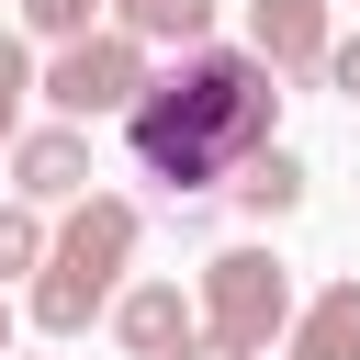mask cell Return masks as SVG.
<instances>
[{
	"label": "cell",
	"instance_id": "e0dca14e",
	"mask_svg": "<svg viewBox=\"0 0 360 360\" xmlns=\"http://www.w3.org/2000/svg\"><path fill=\"white\" fill-rule=\"evenodd\" d=\"M326 11H338V0H326Z\"/></svg>",
	"mask_w": 360,
	"mask_h": 360
},
{
	"label": "cell",
	"instance_id": "2e32d148",
	"mask_svg": "<svg viewBox=\"0 0 360 360\" xmlns=\"http://www.w3.org/2000/svg\"><path fill=\"white\" fill-rule=\"evenodd\" d=\"M0 360H11V292H0Z\"/></svg>",
	"mask_w": 360,
	"mask_h": 360
},
{
	"label": "cell",
	"instance_id": "ba28073f",
	"mask_svg": "<svg viewBox=\"0 0 360 360\" xmlns=\"http://www.w3.org/2000/svg\"><path fill=\"white\" fill-rule=\"evenodd\" d=\"M281 349H292V360H360V270H349V281H326L315 304H292Z\"/></svg>",
	"mask_w": 360,
	"mask_h": 360
},
{
	"label": "cell",
	"instance_id": "277c9868",
	"mask_svg": "<svg viewBox=\"0 0 360 360\" xmlns=\"http://www.w3.org/2000/svg\"><path fill=\"white\" fill-rule=\"evenodd\" d=\"M146 79H158V68H146V45H135V34H112V22H101V34H79V45H56V56L34 68V90H45V112H56V124H124V112L146 101Z\"/></svg>",
	"mask_w": 360,
	"mask_h": 360
},
{
	"label": "cell",
	"instance_id": "7a4b0ae2",
	"mask_svg": "<svg viewBox=\"0 0 360 360\" xmlns=\"http://www.w3.org/2000/svg\"><path fill=\"white\" fill-rule=\"evenodd\" d=\"M135 248H146V214H135L124 191L68 202V214H56V236H45V270L22 281V315H34L45 338H79V326H90V315H112V292L135 281Z\"/></svg>",
	"mask_w": 360,
	"mask_h": 360
},
{
	"label": "cell",
	"instance_id": "52a82bcc",
	"mask_svg": "<svg viewBox=\"0 0 360 360\" xmlns=\"http://www.w3.org/2000/svg\"><path fill=\"white\" fill-rule=\"evenodd\" d=\"M112 338H124V360H169V349H191L202 326H191V292H180V281H124V292H112Z\"/></svg>",
	"mask_w": 360,
	"mask_h": 360
},
{
	"label": "cell",
	"instance_id": "5bb4252c",
	"mask_svg": "<svg viewBox=\"0 0 360 360\" xmlns=\"http://www.w3.org/2000/svg\"><path fill=\"white\" fill-rule=\"evenodd\" d=\"M315 79H326V90H338V101H360V34H338V45H326V68H315Z\"/></svg>",
	"mask_w": 360,
	"mask_h": 360
},
{
	"label": "cell",
	"instance_id": "7c38bea8",
	"mask_svg": "<svg viewBox=\"0 0 360 360\" xmlns=\"http://www.w3.org/2000/svg\"><path fill=\"white\" fill-rule=\"evenodd\" d=\"M101 11L112 0H22V34L34 45H79V34H101Z\"/></svg>",
	"mask_w": 360,
	"mask_h": 360
},
{
	"label": "cell",
	"instance_id": "6da1fadb",
	"mask_svg": "<svg viewBox=\"0 0 360 360\" xmlns=\"http://www.w3.org/2000/svg\"><path fill=\"white\" fill-rule=\"evenodd\" d=\"M124 146L169 202H202L259 146H281V79L248 45H191L169 79H146V101L124 112Z\"/></svg>",
	"mask_w": 360,
	"mask_h": 360
},
{
	"label": "cell",
	"instance_id": "8992f818",
	"mask_svg": "<svg viewBox=\"0 0 360 360\" xmlns=\"http://www.w3.org/2000/svg\"><path fill=\"white\" fill-rule=\"evenodd\" d=\"M326 45H338V11L326 0H248V56L270 79H315Z\"/></svg>",
	"mask_w": 360,
	"mask_h": 360
},
{
	"label": "cell",
	"instance_id": "ac0fdd59",
	"mask_svg": "<svg viewBox=\"0 0 360 360\" xmlns=\"http://www.w3.org/2000/svg\"><path fill=\"white\" fill-rule=\"evenodd\" d=\"M11 360H22V349H11Z\"/></svg>",
	"mask_w": 360,
	"mask_h": 360
},
{
	"label": "cell",
	"instance_id": "30bf717a",
	"mask_svg": "<svg viewBox=\"0 0 360 360\" xmlns=\"http://www.w3.org/2000/svg\"><path fill=\"white\" fill-rule=\"evenodd\" d=\"M112 34H135V45H214V0H112Z\"/></svg>",
	"mask_w": 360,
	"mask_h": 360
},
{
	"label": "cell",
	"instance_id": "4fadbf2b",
	"mask_svg": "<svg viewBox=\"0 0 360 360\" xmlns=\"http://www.w3.org/2000/svg\"><path fill=\"white\" fill-rule=\"evenodd\" d=\"M22 101H34V45H22V34H0V146L22 135Z\"/></svg>",
	"mask_w": 360,
	"mask_h": 360
},
{
	"label": "cell",
	"instance_id": "8fae6325",
	"mask_svg": "<svg viewBox=\"0 0 360 360\" xmlns=\"http://www.w3.org/2000/svg\"><path fill=\"white\" fill-rule=\"evenodd\" d=\"M45 236H56V225H45L34 202H0V281H34V270H45Z\"/></svg>",
	"mask_w": 360,
	"mask_h": 360
},
{
	"label": "cell",
	"instance_id": "5b68a950",
	"mask_svg": "<svg viewBox=\"0 0 360 360\" xmlns=\"http://www.w3.org/2000/svg\"><path fill=\"white\" fill-rule=\"evenodd\" d=\"M0 158H11V202H34V214L90 202V180H101V169H90V124H56V112H45V124H22Z\"/></svg>",
	"mask_w": 360,
	"mask_h": 360
},
{
	"label": "cell",
	"instance_id": "3957f363",
	"mask_svg": "<svg viewBox=\"0 0 360 360\" xmlns=\"http://www.w3.org/2000/svg\"><path fill=\"white\" fill-rule=\"evenodd\" d=\"M191 326H202L225 360H270L281 326H292V270H281V248H214L202 281H191Z\"/></svg>",
	"mask_w": 360,
	"mask_h": 360
},
{
	"label": "cell",
	"instance_id": "9a60e30c",
	"mask_svg": "<svg viewBox=\"0 0 360 360\" xmlns=\"http://www.w3.org/2000/svg\"><path fill=\"white\" fill-rule=\"evenodd\" d=\"M169 360H225V349H214V338H191V349H169Z\"/></svg>",
	"mask_w": 360,
	"mask_h": 360
},
{
	"label": "cell",
	"instance_id": "9c48e42d",
	"mask_svg": "<svg viewBox=\"0 0 360 360\" xmlns=\"http://www.w3.org/2000/svg\"><path fill=\"white\" fill-rule=\"evenodd\" d=\"M225 191H236V214H259V225H281V214H304V191H315V169H304L292 146H259V158H248V169H236Z\"/></svg>",
	"mask_w": 360,
	"mask_h": 360
}]
</instances>
